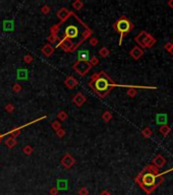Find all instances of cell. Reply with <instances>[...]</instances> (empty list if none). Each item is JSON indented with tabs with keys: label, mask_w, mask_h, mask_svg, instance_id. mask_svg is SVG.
<instances>
[{
	"label": "cell",
	"mask_w": 173,
	"mask_h": 195,
	"mask_svg": "<svg viewBox=\"0 0 173 195\" xmlns=\"http://www.w3.org/2000/svg\"><path fill=\"white\" fill-rule=\"evenodd\" d=\"M92 33V30L74 12L66 21L56 23L50 29V35L56 39V47H60L66 53L74 52Z\"/></svg>",
	"instance_id": "cell-1"
},
{
	"label": "cell",
	"mask_w": 173,
	"mask_h": 195,
	"mask_svg": "<svg viewBox=\"0 0 173 195\" xmlns=\"http://www.w3.org/2000/svg\"><path fill=\"white\" fill-rule=\"evenodd\" d=\"M116 85L114 80L103 70L94 73L89 81V87L101 99H105Z\"/></svg>",
	"instance_id": "cell-2"
},
{
	"label": "cell",
	"mask_w": 173,
	"mask_h": 195,
	"mask_svg": "<svg viewBox=\"0 0 173 195\" xmlns=\"http://www.w3.org/2000/svg\"><path fill=\"white\" fill-rule=\"evenodd\" d=\"M165 173H160V175L155 176V175L148 173L143 169V171L134 178V182L147 193V194H152L163 182H164V175Z\"/></svg>",
	"instance_id": "cell-3"
},
{
	"label": "cell",
	"mask_w": 173,
	"mask_h": 195,
	"mask_svg": "<svg viewBox=\"0 0 173 195\" xmlns=\"http://www.w3.org/2000/svg\"><path fill=\"white\" fill-rule=\"evenodd\" d=\"M113 29L120 35V38H119V45H121L123 38L128 35V34L134 29V25L127 19V16L122 15V16H120L114 23Z\"/></svg>",
	"instance_id": "cell-4"
},
{
	"label": "cell",
	"mask_w": 173,
	"mask_h": 195,
	"mask_svg": "<svg viewBox=\"0 0 173 195\" xmlns=\"http://www.w3.org/2000/svg\"><path fill=\"white\" fill-rule=\"evenodd\" d=\"M73 70L79 75V76H85L89 71L91 70L92 66H91L89 61H79L77 60V62L73 64L72 66Z\"/></svg>",
	"instance_id": "cell-5"
},
{
	"label": "cell",
	"mask_w": 173,
	"mask_h": 195,
	"mask_svg": "<svg viewBox=\"0 0 173 195\" xmlns=\"http://www.w3.org/2000/svg\"><path fill=\"white\" fill-rule=\"evenodd\" d=\"M60 163H61V165H62L63 168L70 169V168H72V166L75 164V160H74V158H73V157L71 156L70 154L66 152V154H65L64 156L62 157Z\"/></svg>",
	"instance_id": "cell-6"
},
{
	"label": "cell",
	"mask_w": 173,
	"mask_h": 195,
	"mask_svg": "<svg viewBox=\"0 0 173 195\" xmlns=\"http://www.w3.org/2000/svg\"><path fill=\"white\" fill-rule=\"evenodd\" d=\"M149 33L146 31H142L139 33V35H136L134 37V42L139 45V47L142 48L143 50L145 49V41H146L147 37H148Z\"/></svg>",
	"instance_id": "cell-7"
},
{
	"label": "cell",
	"mask_w": 173,
	"mask_h": 195,
	"mask_svg": "<svg viewBox=\"0 0 173 195\" xmlns=\"http://www.w3.org/2000/svg\"><path fill=\"white\" fill-rule=\"evenodd\" d=\"M144 54H145L144 50H143L142 48L139 47V46H136V47H134L132 50L129 51V55H130V57H132V59H134V60L141 59L144 56Z\"/></svg>",
	"instance_id": "cell-8"
},
{
	"label": "cell",
	"mask_w": 173,
	"mask_h": 195,
	"mask_svg": "<svg viewBox=\"0 0 173 195\" xmlns=\"http://www.w3.org/2000/svg\"><path fill=\"white\" fill-rule=\"evenodd\" d=\"M152 164L154 165L155 167H157L159 170H160L161 168H163V167L166 166L167 161H166V159H165L164 157L162 156V154H157V156L155 157L154 159H153Z\"/></svg>",
	"instance_id": "cell-9"
},
{
	"label": "cell",
	"mask_w": 173,
	"mask_h": 195,
	"mask_svg": "<svg viewBox=\"0 0 173 195\" xmlns=\"http://www.w3.org/2000/svg\"><path fill=\"white\" fill-rule=\"evenodd\" d=\"M85 102H87V98L83 95V93H77V95L72 98V103L77 108H81Z\"/></svg>",
	"instance_id": "cell-10"
},
{
	"label": "cell",
	"mask_w": 173,
	"mask_h": 195,
	"mask_svg": "<svg viewBox=\"0 0 173 195\" xmlns=\"http://www.w3.org/2000/svg\"><path fill=\"white\" fill-rule=\"evenodd\" d=\"M71 13H72V11L68 10V9L65 8V7H62V8H60L58 11H57L56 15H57V17L60 19V23H62V21H66V19L70 16Z\"/></svg>",
	"instance_id": "cell-11"
},
{
	"label": "cell",
	"mask_w": 173,
	"mask_h": 195,
	"mask_svg": "<svg viewBox=\"0 0 173 195\" xmlns=\"http://www.w3.org/2000/svg\"><path fill=\"white\" fill-rule=\"evenodd\" d=\"M64 84L67 89H74V87H77V84H79V80H77L74 76H72V75H69V76H67L66 78H65Z\"/></svg>",
	"instance_id": "cell-12"
},
{
	"label": "cell",
	"mask_w": 173,
	"mask_h": 195,
	"mask_svg": "<svg viewBox=\"0 0 173 195\" xmlns=\"http://www.w3.org/2000/svg\"><path fill=\"white\" fill-rule=\"evenodd\" d=\"M54 51H55V47H53V46L50 45L49 43L45 44V45L43 46V48L41 49L42 54L44 55V56H46V57L52 56V54L54 53Z\"/></svg>",
	"instance_id": "cell-13"
},
{
	"label": "cell",
	"mask_w": 173,
	"mask_h": 195,
	"mask_svg": "<svg viewBox=\"0 0 173 195\" xmlns=\"http://www.w3.org/2000/svg\"><path fill=\"white\" fill-rule=\"evenodd\" d=\"M167 123H168V116L166 113H161V114L158 113L156 115V124L162 126V125H166Z\"/></svg>",
	"instance_id": "cell-14"
},
{
	"label": "cell",
	"mask_w": 173,
	"mask_h": 195,
	"mask_svg": "<svg viewBox=\"0 0 173 195\" xmlns=\"http://www.w3.org/2000/svg\"><path fill=\"white\" fill-rule=\"evenodd\" d=\"M156 43H157V40L155 39L151 34H149L146 41H145V48H149V49H150V48L154 47V46L156 45Z\"/></svg>",
	"instance_id": "cell-15"
},
{
	"label": "cell",
	"mask_w": 173,
	"mask_h": 195,
	"mask_svg": "<svg viewBox=\"0 0 173 195\" xmlns=\"http://www.w3.org/2000/svg\"><path fill=\"white\" fill-rule=\"evenodd\" d=\"M144 170L147 171L148 173H151V174L155 175V176L160 175V171H159V169L157 168V167H155L153 164H150V165H148V166H146L144 168Z\"/></svg>",
	"instance_id": "cell-16"
},
{
	"label": "cell",
	"mask_w": 173,
	"mask_h": 195,
	"mask_svg": "<svg viewBox=\"0 0 173 195\" xmlns=\"http://www.w3.org/2000/svg\"><path fill=\"white\" fill-rule=\"evenodd\" d=\"M4 143H5V145H6L7 148H10V150H11V148H13L15 146V145L17 144V139H15V138H13V137L9 136L8 138L5 139Z\"/></svg>",
	"instance_id": "cell-17"
},
{
	"label": "cell",
	"mask_w": 173,
	"mask_h": 195,
	"mask_svg": "<svg viewBox=\"0 0 173 195\" xmlns=\"http://www.w3.org/2000/svg\"><path fill=\"white\" fill-rule=\"evenodd\" d=\"M159 132H160L163 136H167V135L170 134V132H171L170 126H169L168 124L162 125V126H160V128H159Z\"/></svg>",
	"instance_id": "cell-18"
},
{
	"label": "cell",
	"mask_w": 173,
	"mask_h": 195,
	"mask_svg": "<svg viewBox=\"0 0 173 195\" xmlns=\"http://www.w3.org/2000/svg\"><path fill=\"white\" fill-rule=\"evenodd\" d=\"M142 135L145 137V138H150V137L153 135V130L148 126L145 127V128L142 130Z\"/></svg>",
	"instance_id": "cell-19"
},
{
	"label": "cell",
	"mask_w": 173,
	"mask_h": 195,
	"mask_svg": "<svg viewBox=\"0 0 173 195\" xmlns=\"http://www.w3.org/2000/svg\"><path fill=\"white\" fill-rule=\"evenodd\" d=\"M112 118H113V115L110 111H105L102 114V120L104 121V122H109V121L112 120Z\"/></svg>",
	"instance_id": "cell-20"
},
{
	"label": "cell",
	"mask_w": 173,
	"mask_h": 195,
	"mask_svg": "<svg viewBox=\"0 0 173 195\" xmlns=\"http://www.w3.org/2000/svg\"><path fill=\"white\" fill-rule=\"evenodd\" d=\"M138 89V87H129L126 91L127 95L130 98H134L136 95H138V89Z\"/></svg>",
	"instance_id": "cell-21"
},
{
	"label": "cell",
	"mask_w": 173,
	"mask_h": 195,
	"mask_svg": "<svg viewBox=\"0 0 173 195\" xmlns=\"http://www.w3.org/2000/svg\"><path fill=\"white\" fill-rule=\"evenodd\" d=\"M99 55H100L101 57H103V58H107V57L110 55V50L106 47H102L100 50H99Z\"/></svg>",
	"instance_id": "cell-22"
},
{
	"label": "cell",
	"mask_w": 173,
	"mask_h": 195,
	"mask_svg": "<svg viewBox=\"0 0 173 195\" xmlns=\"http://www.w3.org/2000/svg\"><path fill=\"white\" fill-rule=\"evenodd\" d=\"M77 57L79 61H89V53L87 51H81Z\"/></svg>",
	"instance_id": "cell-23"
},
{
	"label": "cell",
	"mask_w": 173,
	"mask_h": 195,
	"mask_svg": "<svg viewBox=\"0 0 173 195\" xmlns=\"http://www.w3.org/2000/svg\"><path fill=\"white\" fill-rule=\"evenodd\" d=\"M57 118H58V120H60V121H65L67 118H68V115H67V113L65 112V111L61 110L57 113Z\"/></svg>",
	"instance_id": "cell-24"
},
{
	"label": "cell",
	"mask_w": 173,
	"mask_h": 195,
	"mask_svg": "<svg viewBox=\"0 0 173 195\" xmlns=\"http://www.w3.org/2000/svg\"><path fill=\"white\" fill-rule=\"evenodd\" d=\"M33 152H34V148H32V145H30V144L26 145V146L23 148V152L26 154V156H31V154H33Z\"/></svg>",
	"instance_id": "cell-25"
},
{
	"label": "cell",
	"mask_w": 173,
	"mask_h": 195,
	"mask_svg": "<svg viewBox=\"0 0 173 195\" xmlns=\"http://www.w3.org/2000/svg\"><path fill=\"white\" fill-rule=\"evenodd\" d=\"M72 7L75 9V10H81V9L83 7V1H81V0H75L74 2L72 3Z\"/></svg>",
	"instance_id": "cell-26"
},
{
	"label": "cell",
	"mask_w": 173,
	"mask_h": 195,
	"mask_svg": "<svg viewBox=\"0 0 173 195\" xmlns=\"http://www.w3.org/2000/svg\"><path fill=\"white\" fill-rule=\"evenodd\" d=\"M41 12L43 13V14H48V13L51 12V7L46 4L43 5V6L41 7Z\"/></svg>",
	"instance_id": "cell-27"
},
{
	"label": "cell",
	"mask_w": 173,
	"mask_h": 195,
	"mask_svg": "<svg viewBox=\"0 0 173 195\" xmlns=\"http://www.w3.org/2000/svg\"><path fill=\"white\" fill-rule=\"evenodd\" d=\"M51 127H52V128L54 129L55 131H57V130H59L60 128H62V127H61V123L58 122V120L53 121L52 124H51Z\"/></svg>",
	"instance_id": "cell-28"
},
{
	"label": "cell",
	"mask_w": 173,
	"mask_h": 195,
	"mask_svg": "<svg viewBox=\"0 0 173 195\" xmlns=\"http://www.w3.org/2000/svg\"><path fill=\"white\" fill-rule=\"evenodd\" d=\"M34 61V57L30 54H27L23 56V62H26L27 64H31L32 62Z\"/></svg>",
	"instance_id": "cell-29"
},
{
	"label": "cell",
	"mask_w": 173,
	"mask_h": 195,
	"mask_svg": "<svg viewBox=\"0 0 173 195\" xmlns=\"http://www.w3.org/2000/svg\"><path fill=\"white\" fill-rule=\"evenodd\" d=\"M89 62H90L91 66H97V65H99V59L97 58L96 56H93V57H91Z\"/></svg>",
	"instance_id": "cell-30"
},
{
	"label": "cell",
	"mask_w": 173,
	"mask_h": 195,
	"mask_svg": "<svg viewBox=\"0 0 173 195\" xmlns=\"http://www.w3.org/2000/svg\"><path fill=\"white\" fill-rule=\"evenodd\" d=\"M21 89H23V87H21L19 83L15 82L14 84L12 85V91L13 93H19V91H21Z\"/></svg>",
	"instance_id": "cell-31"
},
{
	"label": "cell",
	"mask_w": 173,
	"mask_h": 195,
	"mask_svg": "<svg viewBox=\"0 0 173 195\" xmlns=\"http://www.w3.org/2000/svg\"><path fill=\"white\" fill-rule=\"evenodd\" d=\"M5 111L10 114V113H12L14 111V106L12 104H6L5 105Z\"/></svg>",
	"instance_id": "cell-32"
},
{
	"label": "cell",
	"mask_w": 173,
	"mask_h": 195,
	"mask_svg": "<svg viewBox=\"0 0 173 195\" xmlns=\"http://www.w3.org/2000/svg\"><path fill=\"white\" fill-rule=\"evenodd\" d=\"M55 132H56V136L58 137V138H62V137L65 135V130L63 128H60L59 130L55 131Z\"/></svg>",
	"instance_id": "cell-33"
},
{
	"label": "cell",
	"mask_w": 173,
	"mask_h": 195,
	"mask_svg": "<svg viewBox=\"0 0 173 195\" xmlns=\"http://www.w3.org/2000/svg\"><path fill=\"white\" fill-rule=\"evenodd\" d=\"M79 195H89V190L87 187H81L79 190Z\"/></svg>",
	"instance_id": "cell-34"
},
{
	"label": "cell",
	"mask_w": 173,
	"mask_h": 195,
	"mask_svg": "<svg viewBox=\"0 0 173 195\" xmlns=\"http://www.w3.org/2000/svg\"><path fill=\"white\" fill-rule=\"evenodd\" d=\"M98 43H99V41L97 38H91V39L89 40V44H90L91 46H93V47L98 45Z\"/></svg>",
	"instance_id": "cell-35"
},
{
	"label": "cell",
	"mask_w": 173,
	"mask_h": 195,
	"mask_svg": "<svg viewBox=\"0 0 173 195\" xmlns=\"http://www.w3.org/2000/svg\"><path fill=\"white\" fill-rule=\"evenodd\" d=\"M59 193V190L57 187H52V188L50 189V191H49V194L50 195H58Z\"/></svg>",
	"instance_id": "cell-36"
},
{
	"label": "cell",
	"mask_w": 173,
	"mask_h": 195,
	"mask_svg": "<svg viewBox=\"0 0 173 195\" xmlns=\"http://www.w3.org/2000/svg\"><path fill=\"white\" fill-rule=\"evenodd\" d=\"M171 47H172V43H170V42H168V43H165L164 48H165V50H166L167 52H169V51H170Z\"/></svg>",
	"instance_id": "cell-37"
},
{
	"label": "cell",
	"mask_w": 173,
	"mask_h": 195,
	"mask_svg": "<svg viewBox=\"0 0 173 195\" xmlns=\"http://www.w3.org/2000/svg\"><path fill=\"white\" fill-rule=\"evenodd\" d=\"M167 5H168L169 8L173 9V0H169L168 2H167Z\"/></svg>",
	"instance_id": "cell-38"
},
{
	"label": "cell",
	"mask_w": 173,
	"mask_h": 195,
	"mask_svg": "<svg viewBox=\"0 0 173 195\" xmlns=\"http://www.w3.org/2000/svg\"><path fill=\"white\" fill-rule=\"evenodd\" d=\"M100 195H112V194H111V193L109 192V191H107V190H103L102 192L100 193Z\"/></svg>",
	"instance_id": "cell-39"
},
{
	"label": "cell",
	"mask_w": 173,
	"mask_h": 195,
	"mask_svg": "<svg viewBox=\"0 0 173 195\" xmlns=\"http://www.w3.org/2000/svg\"><path fill=\"white\" fill-rule=\"evenodd\" d=\"M169 53H170V54L173 56V43H172V47H171V49H170V51H169Z\"/></svg>",
	"instance_id": "cell-40"
},
{
	"label": "cell",
	"mask_w": 173,
	"mask_h": 195,
	"mask_svg": "<svg viewBox=\"0 0 173 195\" xmlns=\"http://www.w3.org/2000/svg\"><path fill=\"white\" fill-rule=\"evenodd\" d=\"M5 136V134H0V142H1V140H2V138Z\"/></svg>",
	"instance_id": "cell-41"
}]
</instances>
